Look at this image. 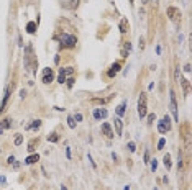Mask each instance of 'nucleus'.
Listing matches in <instances>:
<instances>
[{
  "mask_svg": "<svg viewBox=\"0 0 192 190\" xmlns=\"http://www.w3.org/2000/svg\"><path fill=\"white\" fill-rule=\"evenodd\" d=\"M58 40L61 41V46L62 48H74L77 45V38L74 34H67V33H62L58 36Z\"/></svg>",
  "mask_w": 192,
  "mask_h": 190,
  "instance_id": "nucleus-1",
  "label": "nucleus"
},
{
  "mask_svg": "<svg viewBox=\"0 0 192 190\" xmlns=\"http://www.w3.org/2000/svg\"><path fill=\"white\" fill-rule=\"evenodd\" d=\"M148 113V97L146 93H140V98H138V115L141 118H145Z\"/></svg>",
  "mask_w": 192,
  "mask_h": 190,
  "instance_id": "nucleus-2",
  "label": "nucleus"
},
{
  "mask_svg": "<svg viewBox=\"0 0 192 190\" xmlns=\"http://www.w3.org/2000/svg\"><path fill=\"white\" fill-rule=\"evenodd\" d=\"M169 129H171V120H169L168 115H164V116H163V120L159 121V125H158V131L164 135V133H168Z\"/></svg>",
  "mask_w": 192,
  "mask_h": 190,
  "instance_id": "nucleus-3",
  "label": "nucleus"
},
{
  "mask_svg": "<svg viewBox=\"0 0 192 190\" xmlns=\"http://www.w3.org/2000/svg\"><path fill=\"white\" fill-rule=\"evenodd\" d=\"M79 2L81 0H61V5H62V8H66V10H74L79 7Z\"/></svg>",
  "mask_w": 192,
  "mask_h": 190,
  "instance_id": "nucleus-4",
  "label": "nucleus"
},
{
  "mask_svg": "<svg viewBox=\"0 0 192 190\" xmlns=\"http://www.w3.org/2000/svg\"><path fill=\"white\" fill-rule=\"evenodd\" d=\"M168 17L173 21H179V18H181L179 8H176V7H169V8H168Z\"/></svg>",
  "mask_w": 192,
  "mask_h": 190,
  "instance_id": "nucleus-5",
  "label": "nucleus"
},
{
  "mask_svg": "<svg viewBox=\"0 0 192 190\" xmlns=\"http://www.w3.org/2000/svg\"><path fill=\"white\" fill-rule=\"evenodd\" d=\"M53 79H54V71L49 69V67H46L45 71H43V82L49 84V82H53Z\"/></svg>",
  "mask_w": 192,
  "mask_h": 190,
  "instance_id": "nucleus-6",
  "label": "nucleus"
},
{
  "mask_svg": "<svg viewBox=\"0 0 192 190\" xmlns=\"http://www.w3.org/2000/svg\"><path fill=\"white\" fill-rule=\"evenodd\" d=\"M171 112H173V116H174L176 121L179 120V118H177V103H176V93H174V90H171Z\"/></svg>",
  "mask_w": 192,
  "mask_h": 190,
  "instance_id": "nucleus-7",
  "label": "nucleus"
},
{
  "mask_svg": "<svg viewBox=\"0 0 192 190\" xmlns=\"http://www.w3.org/2000/svg\"><path fill=\"white\" fill-rule=\"evenodd\" d=\"M72 72H74V69L72 67H66V69H61L59 71V82L61 84H64V82H66V74H72Z\"/></svg>",
  "mask_w": 192,
  "mask_h": 190,
  "instance_id": "nucleus-8",
  "label": "nucleus"
},
{
  "mask_svg": "<svg viewBox=\"0 0 192 190\" xmlns=\"http://www.w3.org/2000/svg\"><path fill=\"white\" fill-rule=\"evenodd\" d=\"M107 115H109V112H107L105 108H95V110H94V118H95V120L107 118Z\"/></svg>",
  "mask_w": 192,
  "mask_h": 190,
  "instance_id": "nucleus-9",
  "label": "nucleus"
},
{
  "mask_svg": "<svg viewBox=\"0 0 192 190\" xmlns=\"http://www.w3.org/2000/svg\"><path fill=\"white\" fill-rule=\"evenodd\" d=\"M8 97H10V90L7 89V90H5V95H3V100H2V103H0V115H2V113H3V110H5L7 102H8Z\"/></svg>",
  "mask_w": 192,
  "mask_h": 190,
  "instance_id": "nucleus-10",
  "label": "nucleus"
},
{
  "mask_svg": "<svg viewBox=\"0 0 192 190\" xmlns=\"http://www.w3.org/2000/svg\"><path fill=\"white\" fill-rule=\"evenodd\" d=\"M102 131H104V135L107 138H113V131H112V126L109 125V123H104L102 125Z\"/></svg>",
  "mask_w": 192,
  "mask_h": 190,
  "instance_id": "nucleus-11",
  "label": "nucleus"
},
{
  "mask_svg": "<svg viewBox=\"0 0 192 190\" xmlns=\"http://www.w3.org/2000/svg\"><path fill=\"white\" fill-rule=\"evenodd\" d=\"M120 66H122L120 62H115V64H112V67H110V71H109V72H107V76H109V77H113V76H115L117 72L120 71Z\"/></svg>",
  "mask_w": 192,
  "mask_h": 190,
  "instance_id": "nucleus-12",
  "label": "nucleus"
},
{
  "mask_svg": "<svg viewBox=\"0 0 192 190\" xmlns=\"http://www.w3.org/2000/svg\"><path fill=\"white\" fill-rule=\"evenodd\" d=\"M115 129H117V136H122L123 125H122V120H120V116H118V118H115Z\"/></svg>",
  "mask_w": 192,
  "mask_h": 190,
  "instance_id": "nucleus-13",
  "label": "nucleus"
},
{
  "mask_svg": "<svg viewBox=\"0 0 192 190\" xmlns=\"http://www.w3.org/2000/svg\"><path fill=\"white\" fill-rule=\"evenodd\" d=\"M40 144V140H38V138H35V140H31L30 143H28V151H30V152H33L35 149H36V146Z\"/></svg>",
  "mask_w": 192,
  "mask_h": 190,
  "instance_id": "nucleus-14",
  "label": "nucleus"
},
{
  "mask_svg": "<svg viewBox=\"0 0 192 190\" xmlns=\"http://www.w3.org/2000/svg\"><path fill=\"white\" fill-rule=\"evenodd\" d=\"M40 161V156L38 154H31V156H28L25 159V164H35V162H38Z\"/></svg>",
  "mask_w": 192,
  "mask_h": 190,
  "instance_id": "nucleus-15",
  "label": "nucleus"
},
{
  "mask_svg": "<svg viewBox=\"0 0 192 190\" xmlns=\"http://www.w3.org/2000/svg\"><path fill=\"white\" fill-rule=\"evenodd\" d=\"M128 28H130V25H128V20L123 18L122 21H120V31H122V33H126Z\"/></svg>",
  "mask_w": 192,
  "mask_h": 190,
  "instance_id": "nucleus-16",
  "label": "nucleus"
},
{
  "mask_svg": "<svg viewBox=\"0 0 192 190\" xmlns=\"http://www.w3.org/2000/svg\"><path fill=\"white\" fill-rule=\"evenodd\" d=\"M40 128H41V121L40 120H35L33 123L26 125V129H40Z\"/></svg>",
  "mask_w": 192,
  "mask_h": 190,
  "instance_id": "nucleus-17",
  "label": "nucleus"
},
{
  "mask_svg": "<svg viewBox=\"0 0 192 190\" xmlns=\"http://www.w3.org/2000/svg\"><path fill=\"white\" fill-rule=\"evenodd\" d=\"M26 31L30 34H33L35 31H36V23H35V21H30V23L26 25Z\"/></svg>",
  "mask_w": 192,
  "mask_h": 190,
  "instance_id": "nucleus-18",
  "label": "nucleus"
},
{
  "mask_svg": "<svg viewBox=\"0 0 192 190\" xmlns=\"http://www.w3.org/2000/svg\"><path fill=\"white\" fill-rule=\"evenodd\" d=\"M125 107H126V102H123V103H120V105L117 107V115H118V116H122V115L125 113Z\"/></svg>",
  "mask_w": 192,
  "mask_h": 190,
  "instance_id": "nucleus-19",
  "label": "nucleus"
},
{
  "mask_svg": "<svg viewBox=\"0 0 192 190\" xmlns=\"http://www.w3.org/2000/svg\"><path fill=\"white\" fill-rule=\"evenodd\" d=\"M48 141H49V143H58V141H59V136L56 135V133H51V135L48 136Z\"/></svg>",
  "mask_w": 192,
  "mask_h": 190,
  "instance_id": "nucleus-20",
  "label": "nucleus"
},
{
  "mask_svg": "<svg viewBox=\"0 0 192 190\" xmlns=\"http://www.w3.org/2000/svg\"><path fill=\"white\" fill-rule=\"evenodd\" d=\"M10 125H12L10 120H3L2 123H0V128H2V129H7V128H10Z\"/></svg>",
  "mask_w": 192,
  "mask_h": 190,
  "instance_id": "nucleus-21",
  "label": "nucleus"
},
{
  "mask_svg": "<svg viewBox=\"0 0 192 190\" xmlns=\"http://www.w3.org/2000/svg\"><path fill=\"white\" fill-rule=\"evenodd\" d=\"M164 166L168 167V169H171V156H169V154L164 156Z\"/></svg>",
  "mask_w": 192,
  "mask_h": 190,
  "instance_id": "nucleus-22",
  "label": "nucleus"
},
{
  "mask_svg": "<svg viewBox=\"0 0 192 190\" xmlns=\"http://www.w3.org/2000/svg\"><path fill=\"white\" fill-rule=\"evenodd\" d=\"M181 84L184 85V92H186V95L189 93V82L187 80H181Z\"/></svg>",
  "mask_w": 192,
  "mask_h": 190,
  "instance_id": "nucleus-23",
  "label": "nucleus"
},
{
  "mask_svg": "<svg viewBox=\"0 0 192 190\" xmlns=\"http://www.w3.org/2000/svg\"><path fill=\"white\" fill-rule=\"evenodd\" d=\"M67 121H69V128H76V123H74V118H72V116H69V118H67Z\"/></svg>",
  "mask_w": 192,
  "mask_h": 190,
  "instance_id": "nucleus-24",
  "label": "nucleus"
},
{
  "mask_svg": "<svg viewBox=\"0 0 192 190\" xmlns=\"http://www.w3.org/2000/svg\"><path fill=\"white\" fill-rule=\"evenodd\" d=\"M92 102L94 103H105V102H109V98H94Z\"/></svg>",
  "mask_w": 192,
  "mask_h": 190,
  "instance_id": "nucleus-25",
  "label": "nucleus"
},
{
  "mask_svg": "<svg viewBox=\"0 0 192 190\" xmlns=\"http://www.w3.org/2000/svg\"><path fill=\"white\" fill-rule=\"evenodd\" d=\"M164 144H166V140H164V138H161L159 143H158V149H163V148H164Z\"/></svg>",
  "mask_w": 192,
  "mask_h": 190,
  "instance_id": "nucleus-26",
  "label": "nucleus"
},
{
  "mask_svg": "<svg viewBox=\"0 0 192 190\" xmlns=\"http://www.w3.org/2000/svg\"><path fill=\"white\" fill-rule=\"evenodd\" d=\"M156 167H158V162H156V159H153V161H151V171H153V172L156 171Z\"/></svg>",
  "mask_w": 192,
  "mask_h": 190,
  "instance_id": "nucleus-27",
  "label": "nucleus"
},
{
  "mask_svg": "<svg viewBox=\"0 0 192 190\" xmlns=\"http://www.w3.org/2000/svg\"><path fill=\"white\" fill-rule=\"evenodd\" d=\"M21 141H23V138H21V135H18V136L15 138V144L18 146V144H21Z\"/></svg>",
  "mask_w": 192,
  "mask_h": 190,
  "instance_id": "nucleus-28",
  "label": "nucleus"
},
{
  "mask_svg": "<svg viewBox=\"0 0 192 190\" xmlns=\"http://www.w3.org/2000/svg\"><path fill=\"white\" fill-rule=\"evenodd\" d=\"M128 149H130L131 152H135V151H136V148H135V143H128Z\"/></svg>",
  "mask_w": 192,
  "mask_h": 190,
  "instance_id": "nucleus-29",
  "label": "nucleus"
},
{
  "mask_svg": "<svg viewBox=\"0 0 192 190\" xmlns=\"http://www.w3.org/2000/svg\"><path fill=\"white\" fill-rule=\"evenodd\" d=\"M72 85H74V79L71 77V79L67 80V87H69V89H71V87H72Z\"/></svg>",
  "mask_w": 192,
  "mask_h": 190,
  "instance_id": "nucleus-30",
  "label": "nucleus"
},
{
  "mask_svg": "<svg viewBox=\"0 0 192 190\" xmlns=\"http://www.w3.org/2000/svg\"><path fill=\"white\" fill-rule=\"evenodd\" d=\"M149 162V154H148V151L145 152V164H148Z\"/></svg>",
  "mask_w": 192,
  "mask_h": 190,
  "instance_id": "nucleus-31",
  "label": "nucleus"
},
{
  "mask_svg": "<svg viewBox=\"0 0 192 190\" xmlns=\"http://www.w3.org/2000/svg\"><path fill=\"white\" fill-rule=\"evenodd\" d=\"M148 120H149V123H151V121H154V113H151V115H148Z\"/></svg>",
  "mask_w": 192,
  "mask_h": 190,
  "instance_id": "nucleus-32",
  "label": "nucleus"
},
{
  "mask_svg": "<svg viewBox=\"0 0 192 190\" xmlns=\"http://www.w3.org/2000/svg\"><path fill=\"white\" fill-rule=\"evenodd\" d=\"M76 120H77V121H81V120H82V115H81V113H77V115H76Z\"/></svg>",
  "mask_w": 192,
  "mask_h": 190,
  "instance_id": "nucleus-33",
  "label": "nucleus"
},
{
  "mask_svg": "<svg viewBox=\"0 0 192 190\" xmlns=\"http://www.w3.org/2000/svg\"><path fill=\"white\" fill-rule=\"evenodd\" d=\"M184 71H186V72H190V66L187 64V66H186V67H184Z\"/></svg>",
  "mask_w": 192,
  "mask_h": 190,
  "instance_id": "nucleus-34",
  "label": "nucleus"
},
{
  "mask_svg": "<svg viewBox=\"0 0 192 190\" xmlns=\"http://www.w3.org/2000/svg\"><path fill=\"white\" fill-rule=\"evenodd\" d=\"M2 131H3V129H2V128H0V133H2Z\"/></svg>",
  "mask_w": 192,
  "mask_h": 190,
  "instance_id": "nucleus-35",
  "label": "nucleus"
},
{
  "mask_svg": "<svg viewBox=\"0 0 192 190\" xmlns=\"http://www.w3.org/2000/svg\"><path fill=\"white\" fill-rule=\"evenodd\" d=\"M0 182H3V179H0Z\"/></svg>",
  "mask_w": 192,
  "mask_h": 190,
  "instance_id": "nucleus-36",
  "label": "nucleus"
},
{
  "mask_svg": "<svg viewBox=\"0 0 192 190\" xmlns=\"http://www.w3.org/2000/svg\"><path fill=\"white\" fill-rule=\"evenodd\" d=\"M143 2H148V0H143Z\"/></svg>",
  "mask_w": 192,
  "mask_h": 190,
  "instance_id": "nucleus-37",
  "label": "nucleus"
}]
</instances>
